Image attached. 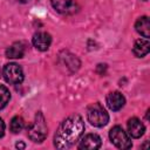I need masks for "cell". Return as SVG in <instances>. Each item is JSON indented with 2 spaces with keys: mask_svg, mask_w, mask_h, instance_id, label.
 Listing matches in <instances>:
<instances>
[{
  "mask_svg": "<svg viewBox=\"0 0 150 150\" xmlns=\"http://www.w3.org/2000/svg\"><path fill=\"white\" fill-rule=\"evenodd\" d=\"M9 100H11V93H9V90L5 86L0 84V109L5 108L7 105V103L9 102Z\"/></svg>",
  "mask_w": 150,
  "mask_h": 150,
  "instance_id": "obj_16",
  "label": "cell"
},
{
  "mask_svg": "<svg viewBox=\"0 0 150 150\" xmlns=\"http://www.w3.org/2000/svg\"><path fill=\"white\" fill-rule=\"evenodd\" d=\"M2 75L6 82H8L9 84H20L23 81V70L19 64L14 62L5 64L2 69Z\"/></svg>",
  "mask_w": 150,
  "mask_h": 150,
  "instance_id": "obj_5",
  "label": "cell"
},
{
  "mask_svg": "<svg viewBox=\"0 0 150 150\" xmlns=\"http://www.w3.org/2000/svg\"><path fill=\"white\" fill-rule=\"evenodd\" d=\"M145 131L144 124L136 117H132L128 121V134L134 138H139Z\"/></svg>",
  "mask_w": 150,
  "mask_h": 150,
  "instance_id": "obj_9",
  "label": "cell"
},
{
  "mask_svg": "<svg viewBox=\"0 0 150 150\" xmlns=\"http://www.w3.org/2000/svg\"><path fill=\"white\" fill-rule=\"evenodd\" d=\"M4 134H5V123H4L2 118L0 117V138L4 136Z\"/></svg>",
  "mask_w": 150,
  "mask_h": 150,
  "instance_id": "obj_17",
  "label": "cell"
},
{
  "mask_svg": "<svg viewBox=\"0 0 150 150\" xmlns=\"http://www.w3.org/2000/svg\"><path fill=\"white\" fill-rule=\"evenodd\" d=\"M32 42H33V46L38 50L45 52L49 48V46L52 43V36L46 32H38L33 35Z\"/></svg>",
  "mask_w": 150,
  "mask_h": 150,
  "instance_id": "obj_6",
  "label": "cell"
},
{
  "mask_svg": "<svg viewBox=\"0 0 150 150\" xmlns=\"http://www.w3.org/2000/svg\"><path fill=\"white\" fill-rule=\"evenodd\" d=\"M84 131V122L80 115L67 117L59 127L54 136V145L57 149L71 148L82 136Z\"/></svg>",
  "mask_w": 150,
  "mask_h": 150,
  "instance_id": "obj_1",
  "label": "cell"
},
{
  "mask_svg": "<svg viewBox=\"0 0 150 150\" xmlns=\"http://www.w3.org/2000/svg\"><path fill=\"white\" fill-rule=\"evenodd\" d=\"M53 8L59 13H66L70 9L73 0H50Z\"/></svg>",
  "mask_w": 150,
  "mask_h": 150,
  "instance_id": "obj_14",
  "label": "cell"
},
{
  "mask_svg": "<svg viewBox=\"0 0 150 150\" xmlns=\"http://www.w3.org/2000/svg\"><path fill=\"white\" fill-rule=\"evenodd\" d=\"M47 134H48V128L46 120L42 112L39 111L35 115V118L32 122V124L28 127V137L35 143H41L47 137Z\"/></svg>",
  "mask_w": 150,
  "mask_h": 150,
  "instance_id": "obj_2",
  "label": "cell"
},
{
  "mask_svg": "<svg viewBox=\"0 0 150 150\" xmlns=\"http://www.w3.org/2000/svg\"><path fill=\"white\" fill-rule=\"evenodd\" d=\"M101 144H102V142H101L100 136H97L95 134H88L81 139L77 148L87 149V150H95V149H98L101 146Z\"/></svg>",
  "mask_w": 150,
  "mask_h": 150,
  "instance_id": "obj_8",
  "label": "cell"
},
{
  "mask_svg": "<svg viewBox=\"0 0 150 150\" xmlns=\"http://www.w3.org/2000/svg\"><path fill=\"white\" fill-rule=\"evenodd\" d=\"M87 118L91 125L97 127V128L104 127L109 122V115L107 110L100 103H94L88 108Z\"/></svg>",
  "mask_w": 150,
  "mask_h": 150,
  "instance_id": "obj_3",
  "label": "cell"
},
{
  "mask_svg": "<svg viewBox=\"0 0 150 150\" xmlns=\"http://www.w3.org/2000/svg\"><path fill=\"white\" fill-rule=\"evenodd\" d=\"M60 62H61L62 66L69 68L70 71H75V70L79 68V66H80L79 60H77L74 55L68 54V53H66L64 56H60Z\"/></svg>",
  "mask_w": 150,
  "mask_h": 150,
  "instance_id": "obj_13",
  "label": "cell"
},
{
  "mask_svg": "<svg viewBox=\"0 0 150 150\" xmlns=\"http://www.w3.org/2000/svg\"><path fill=\"white\" fill-rule=\"evenodd\" d=\"M26 47L22 42H14L6 49V56L8 59H20L25 55Z\"/></svg>",
  "mask_w": 150,
  "mask_h": 150,
  "instance_id": "obj_10",
  "label": "cell"
},
{
  "mask_svg": "<svg viewBox=\"0 0 150 150\" xmlns=\"http://www.w3.org/2000/svg\"><path fill=\"white\" fill-rule=\"evenodd\" d=\"M19 2H21V4H28V2H32V1H34V0H18Z\"/></svg>",
  "mask_w": 150,
  "mask_h": 150,
  "instance_id": "obj_18",
  "label": "cell"
},
{
  "mask_svg": "<svg viewBox=\"0 0 150 150\" xmlns=\"http://www.w3.org/2000/svg\"><path fill=\"white\" fill-rule=\"evenodd\" d=\"M25 127V121L21 116H14L11 121V124H9V129L14 134H18Z\"/></svg>",
  "mask_w": 150,
  "mask_h": 150,
  "instance_id": "obj_15",
  "label": "cell"
},
{
  "mask_svg": "<svg viewBox=\"0 0 150 150\" xmlns=\"http://www.w3.org/2000/svg\"><path fill=\"white\" fill-rule=\"evenodd\" d=\"M132 52L135 54V56L137 57H143L145 56L149 52H150V42L148 39H139L135 42Z\"/></svg>",
  "mask_w": 150,
  "mask_h": 150,
  "instance_id": "obj_11",
  "label": "cell"
},
{
  "mask_svg": "<svg viewBox=\"0 0 150 150\" xmlns=\"http://www.w3.org/2000/svg\"><path fill=\"white\" fill-rule=\"evenodd\" d=\"M109 138H110L111 143L118 149L127 150V149H130L132 146L129 134H127L123 130V128L120 127V125H116V127L111 128V130L109 132Z\"/></svg>",
  "mask_w": 150,
  "mask_h": 150,
  "instance_id": "obj_4",
  "label": "cell"
},
{
  "mask_svg": "<svg viewBox=\"0 0 150 150\" xmlns=\"http://www.w3.org/2000/svg\"><path fill=\"white\" fill-rule=\"evenodd\" d=\"M135 28L137 33H139L142 36L148 39L150 36V20L148 16H141L135 23Z\"/></svg>",
  "mask_w": 150,
  "mask_h": 150,
  "instance_id": "obj_12",
  "label": "cell"
},
{
  "mask_svg": "<svg viewBox=\"0 0 150 150\" xmlns=\"http://www.w3.org/2000/svg\"><path fill=\"white\" fill-rule=\"evenodd\" d=\"M16 148H25V144L23 143H21V142H19V143H16Z\"/></svg>",
  "mask_w": 150,
  "mask_h": 150,
  "instance_id": "obj_19",
  "label": "cell"
},
{
  "mask_svg": "<svg viewBox=\"0 0 150 150\" xmlns=\"http://www.w3.org/2000/svg\"><path fill=\"white\" fill-rule=\"evenodd\" d=\"M107 104L108 107L112 110V111H117L120 109H122L124 107V103H125V98L124 96L120 93V91H111L107 95Z\"/></svg>",
  "mask_w": 150,
  "mask_h": 150,
  "instance_id": "obj_7",
  "label": "cell"
}]
</instances>
